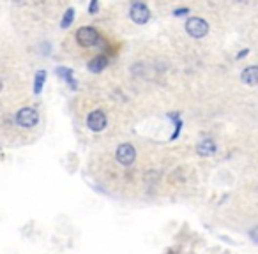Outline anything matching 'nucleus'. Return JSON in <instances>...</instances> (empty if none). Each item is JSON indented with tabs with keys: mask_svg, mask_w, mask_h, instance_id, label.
<instances>
[{
	"mask_svg": "<svg viewBox=\"0 0 258 254\" xmlns=\"http://www.w3.org/2000/svg\"><path fill=\"white\" fill-rule=\"evenodd\" d=\"M39 122V113L34 108H22L16 113V124L23 129H32Z\"/></svg>",
	"mask_w": 258,
	"mask_h": 254,
	"instance_id": "nucleus-1",
	"label": "nucleus"
},
{
	"mask_svg": "<svg viewBox=\"0 0 258 254\" xmlns=\"http://www.w3.org/2000/svg\"><path fill=\"white\" fill-rule=\"evenodd\" d=\"M186 30H188V34L191 37H194V39H202V37L207 36L209 32V23L205 21V20L202 18H189L188 23H186Z\"/></svg>",
	"mask_w": 258,
	"mask_h": 254,
	"instance_id": "nucleus-2",
	"label": "nucleus"
},
{
	"mask_svg": "<svg viewBox=\"0 0 258 254\" xmlns=\"http://www.w3.org/2000/svg\"><path fill=\"white\" fill-rule=\"evenodd\" d=\"M76 41L85 48L96 46L97 42H99V32L94 27H82L76 32Z\"/></svg>",
	"mask_w": 258,
	"mask_h": 254,
	"instance_id": "nucleus-3",
	"label": "nucleus"
},
{
	"mask_svg": "<svg viewBox=\"0 0 258 254\" xmlns=\"http://www.w3.org/2000/svg\"><path fill=\"white\" fill-rule=\"evenodd\" d=\"M115 159L120 162V164H124V166L133 164L134 159H136V148H134L131 143L119 145V147H117V150H115Z\"/></svg>",
	"mask_w": 258,
	"mask_h": 254,
	"instance_id": "nucleus-4",
	"label": "nucleus"
},
{
	"mask_svg": "<svg viewBox=\"0 0 258 254\" xmlns=\"http://www.w3.org/2000/svg\"><path fill=\"white\" fill-rule=\"evenodd\" d=\"M108 120H106V113L101 110H94L88 113L87 117V127L94 133H101L103 129L106 127Z\"/></svg>",
	"mask_w": 258,
	"mask_h": 254,
	"instance_id": "nucleus-5",
	"label": "nucleus"
},
{
	"mask_svg": "<svg viewBox=\"0 0 258 254\" xmlns=\"http://www.w3.org/2000/svg\"><path fill=\"white\" fill-rule=\"evenodd\" d=\"M129 16H131V20H133L134 23L143 25L147 23L149 18H150V11H149V7L143 2H134L131 5V9H129Z\"/></svg>",
	"mask_w": 258,
	"mask_h": 254,
	"instance_id": "nucleus-6",
	"label": "nucleus"
},
{
	"mask_svg": "<svg viewBox=\"0 0 258 254\" xmlns=\"http://www.w3.org/2000/svg\"><path fill=\"white\" fill-rule=\"evenodd\" d=\"M196 154L202 156V157H211L216 154V143L212 139H202L198 145H196Z\"/></svg>",
	"mask_w": 258,
	"mask_h": 254,
	"instance_id": "nucleus-7",
	"label": "nucleus"
},
{
	"mask_svg": "<svg viewBox=\"0 0 258 254\" xmlns=\"http://www.w3.org/2000/svg\"><path fill=\"white\" fill-rule=\"evenodd\" d=\"M257 65H249V67H246L244 71H242V74H240V79L244 81L246 85H249V87H255L257 85Z\"/></svg>",
	"mask_w": 258,
	"mask_h": 254,
	"instance_id": "nucleus-8",
	"label": "nucleus"
},
{
	"mask_svg": "<svg viewBox=\"0 0 258 254\" xmlns=\"http://www.w3.org/2000/svg\"><path fill=\"white\" fill-rule=\"evenodd\" d=\"M106 65H108V60H106V57L105 55H97V57H94L92 60L88 62L87 64V67H88V71L90 73H101L103 69H105Z\"/></svg>",
	"mask_w": 258,
	"mask_h": 254,
	"instance_id": "nucleus-9",
	"label": "nucleus"
},
{
	"mask_svg": "<svg viewBox=\"0 0 258 254\" xmlns=\"http://www.w3.org/2000/svg\"><path fill=\"white\" fill-rule=\"evenodd\" d=\"M59 76H62L64 79H67L71 85V88H76V81H74L73 78H71V69H67V67H59Z\"/></svg>",
	"mask_w": 258,
	"mask_h": 254,
	"instance_id": "nucleus-10",
	"label": "nucleus"
},
{
	"mask_svg": "<svg viewBox=\"0 0 258 254\" xmlns=\"http://www.w3.org/2000/svg\"><path fill=\"white\" fill-rule=\"evenodd\" d=\"M73 20H74V9H73V7H69V9L65 11L64 20H62V23H60V27H62V28H67L71 23H73Z\"/></svg>",
	"mask_w": 258,
	"mask_h": 254,
	"instance_id": "nucleus-11",
	"label": "nucleus"
},
{
	"mask_svg": "<svg viewBox=\"0 0 258 254\" xmlns=\"http://www.w3.org/2000/svg\"><path fill=\"white\" fill-rule=\"evenodd\" d=\"M44 79H46V73H44V71H39V73L36 74V88H34V92H36V94L41 92Z\"/></svg>",
	"mask_w": 258,
	"mask_h": 254,
	"instance_id": "nucleus-12",
	"label": "nucleus"
},
{
	"mask_svg": "<svg viewBox=\"0 0 258 254\" xmlns=\"http://www.w3.org/2000/svg\"><path fill=\"white\" fill-rule=\"evenodd\" d=\"M188 13H189L188 7H180V9H175V11H173V14H175V16H184V14H188Z\"/></svg>",
	"mask_w": 258,
	"mask_h": 254,
	"instance_id": "nucleus-13",
	"label": "nucleus"
},
{
	"mask_svg": "<svg viewBox=\"0 0 258 254\" xmlns=\"http://www.w3.org/2000/svg\"><path fill=\"white\" fill-rule=\"evenodd\" d=\"M88 13H97V2H92V4L88 5Z\"/></svg>",
	"mask_w": 258,
	"mask_h": 254,
	"instance_id": "nucleus-14",
	"label": "nucleus"
},
{
	"mask_svg": "<svg viewBox=\"0 0 258 254\" xmlns=\"http://www.w3.org/2000/svg\"><path fill=\"white\" fill-rule=\"evenodd\" d=\"M244 55H248V50L240 51V53H239V57H237V59H242V57H244Z\"/></svg>",
	"mask_w": 258,
	"mask_h": 254,
	"instance_id": "nucleus-15",
	"label": "nucleus"
},
{
	"mask_svg": "<svg viewBox=\"0 0 258 254\" xmlns=\"http://www.w3.org/2000/svg\"><path fill=\"white\" fill-rule=\"evenodd\" d=\"M0 90H2V79H0Z\"/></svg>",
	"mask_w": 258,
	"mask_h": 254,
	"instance_id": "nucleus-16",
	"label": "nucleus"
}]
</instances>
